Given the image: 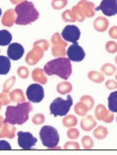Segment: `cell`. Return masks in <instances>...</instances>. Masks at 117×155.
Instances as JSON below:
<instances>
[{
  "instance_id": "cell-1",
  "label": "cell",
  "mask_w": 117,
  "mask_h": 155,
  "mask_svg": "<svg viewBox=\"0 0 117 155\" xmlns=\"http://www.w3.org/2000/svg\"><path fill=\"white\" fill-rule=\"evenodd\" d=\"M33 110L31 103L23 102L19 103L17 106H8L6 109V119L4 123H8L10 124H19L22 125L29 119V112Z\"/></svg>"
},
{
  "instance_id": "cell-2",
  "label": "cell",
  "mask_w": 117,
  "mask_h": 155,
  "mask_svg": "<svg viewBox=\"0 0 117 155\" xmlns=\"http://www.w3.org/2000/svg\"><path fill=\"white\" fill-rule=\"evenodd\" d=\"M44 72L49 76L56 75L63 80H68L72 72L70 60L66 57H58L52 60L45 64Z\"/></svg>"
},
{
  "instance_id": "cell-3",
  "label": "cell",
  "mask_w": 117,
  "mask_h": 155,
  "mask_svg": "<svg viewBox=\"0 0 117 155\" xmlns=\"http://www.w3.org/2000/svg\"><path fill=\"white\" fill-rule=\"evenodd\" d=\"M16 20L15 24L19 25H26L33 23L39 17V13L34 4L29 1H22L15 7Z\"/></svg>"
},
{
  "instance_id": "cell-4",
  "label": "cell",
  "mask_w": 117,
  "mask_h": 155,
  "mask_svg": "<svg viewBox=\"0 0 117 155\" xmlns=\"http://www.w3.org/2000/svg\"><path fill=\"white\" fill-rule=\"evenodd\" d=\"M39 137L42 145L48 149L56 147L59 143V134L57 130L52 126L45 125L42 127L39 132Z\"/></svg>"
},
{
  "instance_id": "cell-5",
  "label": "cell",
  "mask_w": 117,
  "mask_h": 155,
  "mask_svg": "<svg viewBox=\"0 0 117 155\" xmlns=\"http://www.w3.org/2000/svg\"><path fill=\"white\" fill-rule=\"evenodd\" d=\"M67 95L68 96L66 100L58 97L55 99L50 105V111H51V114L54 115V117L66 116L69 113V109L73 104V101H72V97L69 94H67Z\"/></svg>"
},
{
  "instance_id": "cell-6",
  "label": "cell",
  "mask_w": 117,
  "mask_h": 155,
  "mask_svg": "<svg viewBox=\"0 0 117 155\" xmlns=\"http://www.w3.org/2000/svg\"><path fill=\"white\" fill-rule=\"evenodd\" d=\"M94 8L95 6L93 3L88 2L86 0H82V1H80L78 3L77 6L73 7V8L71 9V12L76 21H82L85 17L90 18L95 15Z\"/></svg>"
},
{
  "instance_id": "cell-7",
  "label": "cell",
  "mask_w": 117,
  "mask_h": 155,
  "mask_svg": "<svg viewBox=\"0 0 117 155\" xmlns=\"http://www.w3.org/2000/svg\"><path fill=\"white\" fill-rule=\"evenodd\" d=\"M68 43L64 41L58 33L52 36V54L55 57H64L67 54L66 47Z\"/></svg>"
},
{
  "instance_id": "cell-8",
  "label": "cell",
  "mask_w": 117,
  "mask_h": 155,
  "mask_svg": "<svg viewBox=\"0 0 117 155\" xmlns=\"http://www.w3.org/2000/svg\"><path fill=\"white\" fill-rule=\"evenodd\" d=\"M26 96L30 102L39 103L44 98V90L39 83H34L28 86L26 90Z\"/></svg>"
},
{
  "instance_id": "cell-9",
  "label": "cell",
  "mask_w": 117,
  "mask_h": 155,
  "mask_svg": "<svg viewBox=\"0 0 117 155\" xmlns=\"http://www.w3.org/2000/svg\"><path fill=\"white\" fill-rule=\"evenodd\" d=\"M18 145L24 150H30L36 145L38 139L29 132H18Z\"/></svg>"
},
{
  "instance_id": "cell-10",
  "label": "cell",
  "mask_w": 117,
  "mask_h": 155,
  "mask_svg": "<svg viewBox=\"0 0 117 155\" xmlns=\"http://www.w3.org/2000/svg\"><path fill=\"white\" fill-rule=\"evenodd\" d=\"M67 55L70 61L81 62L85 57V52H84L83 49L78 44V42H75L69 47L67 51Z\"/></svg>"
},
{
  "instance_id": "cell-11",
  "label": "cell",
  "mask_w": 117,
  "mask_h": 155,
  "mask_svg": "<svg viewBox=\"0 0 117 155\" xmlns=\"http://www.w3.org/2000/svg\"><path fill=\"white\" fill-rule=\"evenodd\" d=\"M61 36L66 41L75 43L81 37V31L76 25H67L63 29Z\"/></svg>"
},
{
  "instance_id": "cell-12",
  "label": "cell",
  "mask_w": 117,
  "mask_h": 155,
  "mask_svg": "<svg viewBox=\"0 0 117 155\" xmlns=\"http://www.w3.org/2000/svg\"><path fill=\"white\" fill-rule=\"evenodd\" d=\"M101 10L106 16H113L117 14V0H102L100 5L95 8Z\"/></svg>"
},
{
  "instance_id": "cell-13",
  "label": "cell",
  "mask_w": 117,
  "mask_h": 155,
  "mask_svg": "<svg viewBox=\"0 0 117 155\" xmlns=\"http://www.w3.org/2000/svg\"><path fill=\"white\" fill-rule=\"evenodd\" d=\"M44 54V50L41 49L40 47L37 45H33V49H32L26 55L25 57V62L29 65H35L39 62Z\"/></svg>"
},
{
  "instance_id": "cell-14",
  "label": "cell",
  "mask_w": 117,
  "mask_h": 155,
  "mask_svg": "<svg viewBox=\"0 0 117 155\" xmlns=\"http://www.w3.org/2000/svg\"><path fill=\"white\" fill-rule=\"evenodd\" d=\"M95 118H97L99 120H102L106 124H110L113 120L114 119V116H113V112H110L109 110L105 107L104 105L100 104L97 107H95Z\"/></svg>"
},
{
  "instance_id": "cell-15",
  "label": "cell",
  "mask_w": 117,
  "mask_h": 155,
  "mask_svg": "<svg viewBox=\"0 0 117 155\" xmlns=\"http://www.w3.org/2000/svg\"><path fill=\"white\" fill-rule=\"evenodd\" d=\"M7 53H8V57L10 60L18 61L23 57V55L25 53V49L19 43H12L9 44Z\"/></svg>"
},
{
  "instance_id": "cell-16",
  "label": "cell",
  "mask_w": 117,
  "mask_h": 155,
  "mask_svg": "<svg viewBox=\"0 0 117 155\" xmlns=\"http://www.w3.org/2000/svg\"><path fill=\"white\" fill-rule=\"evenodd\" d=\"M15 132L16 128L14 127V125L8 123H4L2 127L0 128V138H13L15 136Z\"/></svg>"
},
{
  "instance_id": "cell-17",
  "label": "cell",
  "mask_w": 117,
  "mask_h": 155,
  "mask_svg": "<svg viewBox=\"0 0 117 155\" xmlns=\"http://www.w3.org/2000/svg\"><path fill=\"white\" fill-rule=\"evenodd\" d=\"M15 14H16V12L14 9H12V8L8 9L2 17V25L7 27H12L16 20Z\"/></svg>"
},
{
  "instance_id": "cell-18",
  "label": "cell",
  "mask_w": 117,
  "mask_h": 155,
  "mask_svg": "<svg viewBox=\"0 0 117 155\" xmlns=\"http://www.w3.org/2000/svg\"><path fill=\"white\" fill-rule=\"evenodd\" d=\"M31 77H32V79H33V81H35L36 82H38L39 84L47 83V77L45 75V72H44V70H42L39 68H35L33 71H32Z\"/></svg>"
},
{
  "instance_id": "cell-19",
  "label": "cell",
  "mask_w": 117,
  "mask_h": 155,
  "mask_svg": "<svg viewBox=\"0 0 117 155\" xmlns=\"http://www.w3.org/2000/svg\"><path fill=\"white\" fill-rule=\"evenodd\" d=\"M95 125H97V123H95V119L91 115L85 116L81 120V127L83 131H85V132L93 130L95 127Z\"/></svg>"
},
{
  "instance_id": "cell-20",
  "label": "cell",
  "mask_w": 117,
  "mask_h": 155,
  "mask_svg": "<svg viewBox=\"0 0 117 155\" xmlns=\"http://www.w3.org/2000/svg\"><path fill=\"white\" fill-rule=\"evenodd\" d=\"M10 59L4 55H0V75H7L10 70Z\"/></svg>"
},
{
  "instance_id": "cell-21",
  "label": "cell",
  "mask_w": 117,
  "mask_h": 155,
  "mask_svg": "<svg viewBox=\"0 0 117 155\" xmlns=\"http://www.w3.org/2000/svg\"><path fill=\"white\" fill-rule=\"evenodd\" d=\"M109 26L108 20L104 17H98L94 21V27L98 32H104Z\"/></svg>"
},
{
  "instance_id": "cell-22",
  "label": "cell",
  "mask_w": 117,
  "mask_h": 155,
  "mask_svg": "<svg viewBox=\"0 0 117 155\" xmlns=\"http://www.w3.org/2000/svg\"><path fill=\"white\" fill-rule=\"evenodd\" d=\"M9 98L12 102H17V103H23L25 102V96L24 94V92L21 89H16L9 93Z\"/></svg>"
},
{
  "instance_id": "cell-23",
  "label": "cell",
  "mask_w": 117,
  "mask_h": 155,
  "mask_svg": "<svg viewBox=\"0 0 117 155\" xmlns=\"http://www.w3.org/2000/svg\"><path fill=\"white\" fill-rule=\"evenodd\" d=\"M12 40V36L8 30H0V46H7Z\"/></svg>"
},
{
  "instance_id": "cell-24",
  "label": "cell",
  "mask_w": 117,
  "mask_h": 155,
  "mask_svg": "<svg viewBox=\"0 0 117 155\" xmlns=\"http://www.w3.org/2000/svg\"><path fill=\"white\" fill-rule=\"evenodd\" d=\"M109 110L112 112H117V91L110 94L108 97Z\"/></svg>"
},
{
  "instance_id": "cell-25",
  "label": "cell",
  "mask_w": 117,
  "mask_h": 155,
  "mask_svg": "<svg viewBox=\"0 0 117 155\" xmlns=\"http://www.w3.org/2000/svg\"><path fill=\"white\" fill-rule=\"evenodd\" d=\"M56 90L60 94H68L72 91V85L68 81H62L57 85Z\"/></svg>"
},
{
  "instance_id": "cell-26",
  "label": "cell",
  "mask_w": 117,
  "mask_h": 155,
  "mask_svg": "<svg viewBox=\"0 0 117 155\" xmlns=\"http://www.w3.org/2000/svg\"><path fill=\"white\" fill-rule=\"evenodd\" d=\"M88 110H89L88 107L82 101L78 102L75 105V107H74V111L79 116H85L88 112Z\"/></svg>"
},
{
  "instance_id": "cell-27",
  "label": "cell",
  "mask_w": 117,
  "mask_h": 155,
  "mask_svg": "<svg viewBox=\"0 0 117 155\" xmlns=\"http://www.w3.org/2000/svg\"><path fill=\"white\" fill-rule=\"evenodd\" d=\"M94 137L98 139H104L108 136V129L104 126H98L93 132Z\"/></svg>"
},
{
  "instance_id": "cell-28",
  "label": "cell",
  "mask_w": 117,
  "mask_h": 155,
  "mask_svg": "<svg viewBox=\"0 0 117 155\" xmlns=\"http://www.w3.org/2000/svg\"><path fill=\"white\" fill-rule=\"evenodd\" d=\"M88 78L90 81H92L93 82H95V83H101L105 80L104 75L102 73H99L97 71H90L88 73Z\"/></svg>"
},
{
  "instance_id": "cell-29",
  "label": "cell",
  "mask_w": 117,
  "mask_h": 155,
  "mask_svg": "<svg viewBox=\"0 0 117 155\" xmlns=\"http://www.w3.org/2000/svg\"><path fill=\"white\" fill-rule=\"evenodd\" d=\"M62 123L64 124V126L66 127H74L76 126V124H78V120L75 116L73 115H68L67 117H64Z\"/></svg>"
},
{
  "instance_id": "cell-30",
  "label": "cell",
  "mask_w": 117,
  "mask_h": 155,
  "mask_svg": "<svg viewBox=\"0 0 117 155\" xmlns=\"http://www.w3.org/2000/svg\"><path fill=\"white\" fill-rule=\"evenodd\" d=\"M101 72L106 76H112L116 72V68L112 64H105L101 68Z\"/></svg>"
},
{
  "instance_id": "cell-31",
  "label": "cell",
  "mask_w": 117,
  "mask_h": 155,
  "mask_svg": "<svg viewBox=\"0 0 117 155\" xmlns=\"http://www.w3.org/2000/svg\"><path fill=\"white\" fill-rule=\"evenodd\" d=\"M82 147L85 149V150H91L94 147V141L88 136H84L82 137Z\"/></svg>"
},
{
  "instance_id": "cell-32",
  "label": "cell",
  "mask_w": 117,
  "mask_h": 155,
  "mask_svg": "<svg viewBox=\"0 0 117 155\" xmlns=\"http://www.w3.org/2000/svg\"><path fill=\"white\" fill-rule=\"evenodd\" d=\"M16 81V78L15 76H12V78H9V79L4 83L3 85V92H6V93H9L10 89L12 88V86L14 85Z\"/></svg>"
},
{
  "instance_id": "cell-33",
  "label": "cell",
  "mask_w": 117,
  "mask_h": 155,
  "mask_svg": "<svg viewBox=\"0 0 117 155\" xmlns=\"http://www.w3.org/2000/svg\"><path fill=\"white\" fill-rule=\"evenodd\" d=\"M80 101H82V102H83L84 104H85L88 107L89 110L92 109L93 107H94V99L90 95H83V96H82L81 99H80Z\"/></svg>"
},
{
  "instance_id": "cell-34",
  "label": "cell",
  "mask_w": 117,
  "mask_h": 155,
  "mask_svg": "<svg viewBox=\"0 0 117 155\" xmlns=\"http://www.w3.org/2000/svg\"><path fill=\"white\" fill-rule=\"evenodd\" d=\"M67 136H68V137L69 138V139H71V140H75V139H77L79 137H80V132H79V130L78 129H76V128H72V127H70V129L68 131V133H67Z\"/></svg>"
},
{
  "instance_id": "cell-35",
  "label": "cell",
  "mask_w": 117,
  "mask_h": 155,
  "mask_svg": "<svg viewBox=\"0 0 117 155\" xmlns=\"http://www.w3.org/2000/svg\"><path fill=\"white\" fill-rule=\"evenodd\" d=\"M44 121H45V117L43 114H40V113L36 114L33 118H32V123L36 125H39V124H44Z\"/></svg>"
},
{
  "instance_id": "cell-36",
  "label": "cell",
  "mask_w": 117,
  "mask_h": 155,
  "mask_svg": "<svg viewBox=\"0 0 117 155\" xmlns=\"http://www.w3.org/2000/svg\"><path fill=\"white\" fill-rule=\"evenodd\" d=\"M105 48L109 53H115L117 51V43L114 41H108Z\"/></svg>"
},
{
  "instance_id": "cell-37",
  "label": "cell",
  "mask_w": 117,
  "mask_h": 155,
  "mask_svg": "<svg viewBox=\"0 0 117 155\" xmlns=\"http://www.w3.org/2000/svg\"><path fill=\"white\" fill-rule=\"evenodd\" d=\"M67 4H68V0H54V1L52 2V6L55 9H59V8L66 7Z\"/></svg>"
},
{
  "instance_id": "cell-38",
  "label": "cell",
  "mask_w": 117,
  "mask_h": 155,
  "mask_svg": "<svg viewBox=\"0 0 117 155\" xmlns=\"http://www.w3.org/2000/svg\"><path fill=\"white\" fill-rule=\"evenodd\" d=\"M64 150H80V145L78 142L69 141L64 146Z\"/></svg>"
},
{
  "instance_id": "cell-39",
  "label": "cell",
  "mask_w": 117,
  "mask_h": 155,
  "mask_svg": "<svg viewBox=\"0 0 117 155\" xmlns=\"http://www.w3.org/2000/svg\"><path fill=\"white\" fill-rule=\"evenodd\" d=\"M17 72H18V75L22 78V79H27L29 76V70L25 66H20Z\"/></svg>"
},
{
  "instance_id": "cell-40",
  "label": "cell",
  "mask_w": 117,
  "mask_h": 155,
  "mask_svg": "<svg viewBox=\"0 0 117 155\" xmlns=\"http://www.w3.org/2000/svg\"><path fill=\"white\" fill-rule=\"evenodd\" d=\"M0 102L2 103V105L7 106L8 103H10V98H9V94L6 92H2V94H0Z\"/></svg>"
},
{
  "instance_id": "cell-41",
  "label": "cell",
  "mask_w": 117,
  "mask_h": 155,
  "mask_svg": "<svg viewBox=\"0 0 117 155\" xmlns=\"http://www.w3.org/2000/svg\"><path fill=\"white\" fill-rule=\"evenodd\" d=\"M34 45H37L38 47H40L41 49H43L44 51H46L48 49H49V43L47 40L45 39H39V40H37L35 43H34Z\"/></svg>"
},
{
  "instance_id": "cell-42",
  "label": "cell",
  "mask_w": 117,
  "mask_h": 155,
  "mask_svg": "<svg viewBox=\"0 0 117 155\" xmlns=\"http://www.w3.org/2000/svg\"><path fill=\"white\" fill-rule=\"evenodd\" d=\"M62 17L65 21H76L71 12V10H66V12L63 13Z\"/></svg>"
},
{
  "instance_id": "cell-43",
  "label": "cell",
  "mask_w": 117,
  "mask_h": 155,
  "mask_svg": "<svg viewBox=\"0 0 117 155\" xmlns=\"http://www.w3.org/2000/svg\"><path fill=\"white\" fill-rule=\"evenodd\" d=\"M105 86L107 87V89H109V90H114V89H117V82L115 81L109 80L106 81Z\"/></svg>"
},
{
  "instance_id": "cell-44",
  "label": "cell",
  "mask_w": 117,
  "mask_h": 155,
  "mask_svg": "<svg viewBox=\"0 0 117 155\" xmlns=\"http://www.w3.org/2000/svg\"><path fill=\"white\" fill-rule=\"evenodd\" d=\"M12 147H10L9 143L6 140H0V150H10Z\"/></svg>"
},
{
  "instance_id": "cell-45",
  "label": "cell",
  "mask_w": 117,
  "mask_h": 155,
  "mask_svg": "<svg viewBox=\"0 0 117 155\" xmlns=\"http://www.w3.org/2000/svg\"><path fill=\"white\" fill-rule=\"evenodd\" d=\"M109 36L113 39H117V26H113L110 29Z\"/></svg>"
},
{
  "instance_id": "cell-46",
  "label": "cell",
  "mask_w": 117,
  "mask_h": 155,
  "mask_svg": "<svg viewBox=\"0 0 117 155\" xmlns=\"http://www.w3.org/2000/svg\"><path fill=\"white\" fill-rule=\"evenodd\" d=\"M22 1H23V0H10V2H12V4H15V5H17V4L21 3Z\"/></svg>"
},
{
  "instance_id": "cell-47",
  "label": "cell",
  "mask_w": 117,
  "mask_h": 155,
  "mask_svg": "<svg viewBox=\"0 0 117 155\" xmlns=\"http://www.w3.org/2000/svg\"><path fill=\"white\" fill-rule=\"evenodd\" d=\"M4 124V120L2 118V116H0V128L2 127V125Z\"/></svg>"
},
{
  "instance_id": "cell-48",
  "label": "cell",
  "mask_w": 117,
  "mask_h": 155,
  "mask_svg": "<svg viewBox=\"0 0 117 155\" xmlns=\"http://www.w3.org/2000/svg\"><path fill=\"white\" fill-rule=\"evenodd\" d=\"M1 15H2V9L0 8V17H1Z\"/></svg>"
},
{
  "instance_id": "cell-49",
  "label": "cell",
  "mask_w": 117,
  "mask_h": 155,
  "mask_svg": "<svg viewBox=\"0 0 117 155\" xmlns=\"http://www.w3.org/2000/svg\"><path fill=\"white\" fill-rule=\"evenodd\" d=\"M115 63H116V64H117V55H116V57H115Z\"/></svg>"
},
{
  "instance_id": "cell-50",
  "label": "cell",
  "mask_w": 117,
  "mask_h": 155,
  "mask_svg": "<svg viewBox=\"0 0 117 155\" xmlns=\"http://www.w3.org/2000/svg\"><path fill=\"white\" fill-rule=\"evenodd\" d=\"M1 107H2V103L0 102V110H1Z\"/></svg>"
},
{
  "instance_id": "cell-51",
  "label": "cell",
  "mask_w": 117,
  "mask_h": 155,
  "mask_svg": "<svg viewBox=\"0 0 117 155\" xmlns=\"http://www.w3.org/2000/svg\"><path fill=\"white\" fill-rule=\"evenodd\" d=\"M115 79L117 80V74H116V76H115Z\"/></svg>"
},
{
  "instance_id": "cell-52",
  "label": "cell",
  "mask_w": 117,
  "mask_h": 155,
  "mask_svg": "<svg viewBox=\"0 0 117 155\" xmlns=\"http://www.w3.org/2000/svg\"><path fill=\"white\" fill-rule=\"evenodd\" d=\"M116 120H117V117H116Z\"/></svg>"
}]
</instances>
